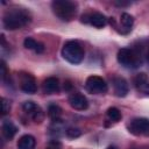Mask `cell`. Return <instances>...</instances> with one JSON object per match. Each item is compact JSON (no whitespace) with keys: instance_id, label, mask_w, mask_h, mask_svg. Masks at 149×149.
Returning a JSON list of instances; mask_svg holds the SVG:
<instances>
[{"instance_id":"cell-1","label":"cell","mask_w":149,"mask_h":149,"mask_svg":"<svg viewBox=\"0 0 149 149\" xmlns=\"http://www.w3.org/2000/svg\"><path fill=\"white\" fill-rule=\"evenodd\" d=\"M31 21V14L28 9L21 7H12L7 9L2 17L3 28L7 30H15L24 27Z\"/></svg>"},{"instance_id":"cell-2","label":"cell","mask_w":149,"mask_h":149,"mask_svg":"<svg viewBox=\"0 0 149 149\" xmlns=\"http://www.w3.org/2000/svg\"><path fill=\"white\" fill-rule=\"evenodd\" d=\"M54 14L62 21L69 22L77 15V3L70 0H54L51 2Z\"/></svg>"},{"instance_id":"cell-3","label":"cell","mask_w":149,"mask_h":149,"mask_svg":"<svg viewBox=\"0 0 149 149\" xmlns=\"http://www.w3.org/2000/svg\"><path fill=\"white\" fill-rule=\"evenodd\" d=\"M84 49L78 41H68L62 48L63 58L71 64H79L84 59Z\"/></svg>"},{"instance_id":"cell-4","label":"cell","mask_w":149,"mask_h":149,"mask_svg":"<svg viewBox=\"0 0 149 149\" xmlns=\"http://www.w3.org/2000/svg\"><path fill=\"white\" fill-rule=\"evenodd\" d=\"M118 62L126 69H136L141 65L142 59L137 51L128 48H121L116 55Z\"/></svg>"},{"instance_id":"cell-5","label":"cell","mask_w":149,"mask_h":149,"mask_svg":"<svg viewBox=\"0 0 149 149\" xmlns=\"http://www.w3.org/2000/svg\"><path fill=\"white\" fill-rule=\"evenodd\" d=\"M85 88L87 92H90L92 94H104L107 92L108 86H107L104 78L95 76V74H92V76L86 78Z\"/></svg>"},{"instance_id":"cell-6","label":"cell","mask_w":149,"mask_h":149,"mask_svg":"<svg viewBox=\"0 0 149 149\" xmlns=\"http://www.w3.org/2000/svg\"><path fill=\"white\" fill-rule=\"evenodd\" d=\"M127 129L135 136L149 134V119L148 118H135L127 123Z\"/></svg>"},{"instance_id":"cell-7","label":"cell","mask_w":149,"mask_h":149,"mask_svg":"<svg viewBox=\"0 0 149 149\" xmlns=\"http://www.w3.org/2000/svg\"><path fill=\"white\" fill-rule=\"evenodd\" d=\"M23 112L34 121V122H42L44 119V112L43 109L34 101L28 100L22 104Z\"/></svg>"},{"instance_id":"cell-8","label":"cell","mask_w":149,"mask_h":149,"mask_svg":"<svg viewBox=\"0 0 149 149\" xmlns=\"http://www.w3.org/2000/svg\"><path fill=\"white\" fill-rule=\"evenodd\" d=\"M107 17L101 14V13H90V14H84L81 15V22H85V23H90L91 26L95 27V28H102L106 26L107 23Z\"/></svg>"},{"instance_id":"cell-9","label":"cell","mask_w":149,"mask_h":149,"mask_svg":"<svg viewBox=\"0 0 149 149\" xmlns=\"http://www.w3.org/2000/svg\"><path fill=\"white\" fill-rule=\"evenodd\" d=\"M20 87L23 92L28 94H33L37 91L35 78L30 73H26V72L20 73Z\"/></svg>"},{"instance_id":"cell-10","label":"cell","mask_w":149,"mask_h":149,"mask_svg":"<svg viewBox=\"0 0 149 149\" xmlns=\"http://www.w3.org/2000/svg\"><path fill=\"white\" fill-rule=\"evenodd\" d=\"M69 104L76 111H85L88 107V101L86 97L79 92H74L69 95Z\"/></svg>"},{"instance_id":"cell-11","label":"cell","mask_w":149,"mask_h":149,"mask_svg":"<svg viewBox=\"0 0 149 149\" xmlns=\"http://www.w3.org/2000/svg\"><path fill=\"white\" fill-rule=\"evenodd\" d=\"M113 87H114V93L120 98L126 97L128 94V92H129L128 83L122 77H115L113 79Z\"/></svg>"},{"instance_id":"cell-12","label":"cell","mask_w":149,"mask_h":149,"mask_svg":"<svg viewBox=\"0 0 149 149\" xmlns=\"http://www.w3.org/2000/svg\"><path fill=\"white\" fill-rule=\"evenodd\" d=\"M134 85L140 93H143L144 95H149V81L146 73L141 72L136 74V77L134 78Z\"/></svg>"},{"instance_id":"cell-13","label":"cell","mask_w":149,"mask_h":149,"mask_svg":"<svg viewBox=\"0 0 149 149\" xmlns=\"http://www.w3.org/2000/svg\"><path fill=\"white\" fill-rule=\"evenodd\" d=\"M43 92L47 94H54L59 91V81L56 77H49L43 81Z\"/></svg>"},{"instance_id":"cell-14","label":"cell","mask_w":149,"mask_h":149,"mask_svg":"<svg viewBox=\"0 0 149 149\" xmlns=\"http://www.w3.org/2000/svg\"><path fill=\"white\" fill-rule=\"evenodd\" d=\"M1 132L5 139L7 140H12L15 134L17 133V127L10 121V120H3L2 125H1Z\"/></svg>"},{"instance_id":"cell-15","label":"cell","mask_w":149,"mask_h":149,"mask_svg":"<svg viewBox=\"0 0 149 149\" xmlns=\"http://www.w3.org/2000/svg\"><path fill=\"white\" fill-rule=\"evenodd\" d=\"M36 144V140L33 135L26 134L22 135L17 141V149H34Z\"/></svg>"},{"instance_id":"cell-16","label":"cell","mask_w":149,"mask_h":149,"mask_svg":"<svg viewBox=\"0 0 149 149\" xmlns=\"http://www.w3.org/2000/svg\"><path fill=\"white\" fill-rule=\"evenodd\" d=\"M23 45L26 49L29 50H34L37 54H42L44 51V45L40 42H37L36 40H34L33 37H26L23 41Z\"/></svg>"},{"instance_id":"cell-17","label":"cell","mask_w":149,"mask_h":149,"mask_svg":"<svg viewBox=\"0 0 149 149\" xmlns=\"http://www.w3.org/2000/svg\"><path fill=\"white\" fill-rule=\"evenodd\" d=\"M120 21H121L122 27H123L127 31L132 30V27H133V24H134V17H133L130 14H128V13H122V14H121V17H120Z\"/></svg>"},{"instance_id":"cell-18","label":"cell","mask_w":149,"mask_h":149,"mask_svg":"<svg viewBox=\"0 0 149 149\" xmlns=\"http://www.w3.org/2000/svg\"><path fill=\"white\" fill-rule=\"evenodd\" d=\"M48 115L54 120V121H58L61 115H62V108L58 105L51 104L48 107Z\"/></svg>"},{"instance_id":"cell-19","label":"cell","mask_w":149,"mask_h":149,"mask_svg":"<svg viewBox=\"0 0 149 149\" xmlns=\"http://www.w3.org/2000/svg\"><path fill=\"white\" fill-rule=\"evenodd\" d=\"M122 118L121 115V112L116 108V107H109L107 109V119L109 121H113V122H118L120 121Z\"/></svg>"},{"instance_id":"cell-20","label":"cell","mask_w":149,"mask_h":149,"mask_svg":"<svg viewBox=\"0 0 149 149\" xmlns=\"http://www.w3.org/2000/svg\"><path fill=\"white\" fill-rule=\"evenodd\" d=\"M65 134L70 139H76V137H79L81 135V132L78 129V128H74V127H69L66 130H65Z\"/></svg>"},{"instance_id":"cell-21","label":"cell","mask_w":149,"mask_h":149,"mask_svg":"<svg viewBox=\"0 0 149 149\" xmlns=\"http://www.w3.org/2000/svg\"><path fill=\"white\" fill-rule=\"evenodd\" d=\"M10 111V101L7 98H1V114L6 115Z\"/></svg>"},{"instance_id":"cell-22","label":"cell","mask_w":149,"mask_h":149,"mask_svg":"<svg viewBox=\"0 0 149 149\" xmlns=\"http://www.w3.org/2000/svg\"><path fill=\"white\" fill-rule=\"evenodd\" d=\"M7 68H6V64L3 61H1V80L5 81L6 80V77H7Z\"/></svg>"},{"instance_id":"cell-23","label":"cell","mask_w":149,"mask_h":149,"mask_svg":"<svg viewBox=\"0 0 149 149\" xmlns=\"http://www.w3.org/2000/svg\"><path fill=\"white\" fill-rule=\"evenodd\" d=\"M56 144H57V143H55V142H54V143H50V146H49L47 149H59V147H57Z\"/></svg>"},{"instance_id":"cell-24","label":"cell","mask_w":149,"mask_h":149,"mask_svg":"<svg viewBox=\"0 0 149 149\" xmlns=\"http://www.w3.org/2000/svg\"><path fill=\"white\" fill-rule=\"evenodd\" d=\"M130 2H123V1H116L115 2V5H118V6H127V5H129Z\"/></svg>"},{"instance_id":"cell-25","label":"cell","mask_w":149,"mask_h":149,"mask_svg":"<svg viewBox=\"0 0 149 149\" xmlns=\"http://www.w3.org/2000/svg\"><path fill=\"white\" fill-rule=\"evenodd\" d=\"M106 149H118V148H116L115 146H109V147H107Z\"/></svg>"},{"instance_id":"cell-26","label":"cell","mask_w":149,"mask_h":149,"mask_svg":"<svg viewBox=\"0 0 149 149\" xmlns=\"http://www.w3.org/2000/svg\"><path fill=\"white\" fill-rule=\"evenodd\" d=\"M147 61L149 62V49H148V51H147Z\"/></svg>"}]
</instances>
